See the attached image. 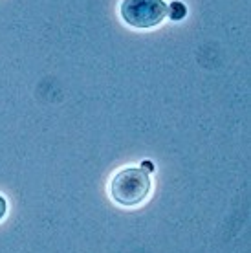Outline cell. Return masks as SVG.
Returning a JSON list of instances; mask_svg holds the SVG:
<instances>
[{"mask_svg":"<svg viewBox=\"0 0 251 253\" xmlns=\"http://www.w3.org/2000/svg\"><path fill=\"white\" fill-rule=\"evenodd\" d=\"M152 187L149 172L141 167H125L114 174L110 182V195L114 202L123 208L139 206L149 196Z\"/></svg>","mask_w":251,"mask_h":253,"instance_id":"1","label":"cell"},{"mask_svg":"<svg viewBox=\"0 0 251 253\" xmlns=\"http://www.w3.org/2000/svg\"><path fill=\"white\" fill-rule=\"evenodd\" d=\"M120 15L136 30H151L167 19L169 6L164 0H121Z\"/></svg>","mask_w":251,"mask_h":253,"instance_id":"2","label":"cell"},{"mask_svg":"<svg viewBox=\"0 0 251 253\" xmlns=\"http://www.w3.org/2000/svg\"><path fill=\"white\" fill-rule=\"evenodd\" d=\"M6 213H7V200L0 195V220L6 216Z\"/></svg>","mask_w":251,"mask_h":253,"instance_id":"3","label":"cell"}]
</instances>
